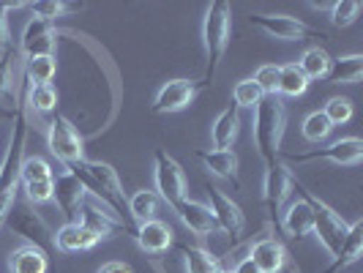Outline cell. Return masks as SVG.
Masks as SVG:
<instances>
[{
	"instance_id": "obj_1",
	"label": "cell",
	"mask_w": 363,
	"mask_h": 273,
	"mask_svg": "<svg viewBox=\"0 0 363 273\" xmlns=\"http://www.w3.org/2000/svg\"><path fill=\"white\" fill-rule=\"evenodd\" d=\"M25 137H28V123H25V109L17 107L14 115V128L9 137V147L6 156L0 162V230L6 224V218L11 213V208L17 205V191H19V167L25 159Z\"/></svg>"
},
{
	"instance_id": "obj_2",
	"label": "cell",
	"mask_w": 363,
	"mask_h": 273,
	"mask_svg": "<svg viewBox=\"0 0 363 273\" xmlns=\"http://www.w3.org/2000/svg\"><path fill=\"white\" fill-rule=\"evenodd\" d=\"M287 128V107L279 96H265L255 107V143L265 164L279 162Z\"/></svg>"
},
{
	"instance_id": "obj_3",
	"label": "cell",
	"mask_w": 363,
	"mask_h": 273,
	"mask_svg": "<svg viewBox=\"0 0 363 273\" xmlns=\"http://www.w3.org/2000/svg\"><path fill=\"white\" fill-rule=\"evenodd\" d=\"M74 175L79 178V183L85 186V191L93 194L96 200H101V205H107L109 211H115V213H121L123 216V211H128L126 205V194H123V183L118 178V169L107 162H79L72 167Z\"/></svg>"
},
{
	"instance_id": "obj_4",
	"label": "cell",
	"mask_w": 363,
	"mask_h": 273,
	"mask_svg": "<svg viewBox=\"0 0 363 273\" xmlns=\"http://www.w3.org/2000/svg\"><path fill=\"white\" fill-rule=\"evenodd\" d=\"M230 33H233V17H230V3L227 0H213L205 11L202 22V41H205V55H208V69H205V85L213 82L221 57L230 47Z\"/></svg>"
},
{
	"instance_id": "obj_5",
	"label": "cell",
	"mask_w": 363,
	"mask_h": 273,
	"mask_svg": "<svg viewBox=\"0 0 363 273\" xmlns=\"http://www.w3.org/2000/svg\"><path fill=\"white\" fill-rule=\"evenodd\" d=\"M292 189H298L301 191V197L309 202L311 208V221H314V227H311V233L317 235V240L323 243V249H325L330 257L339 255V249H342V243H345L347 238V230H350V224H347L345 218L339 216L328 202H323L320 197H314L309 189L303 186V183L295 181Z\"/></svg>"
},
{
	"instance_id": "obj_6",
	"label": "cell",
	"mask_w": 363,
	"mask_h": 273,
	"mask_svg": "<svg viewBox=\"0 0 363 273\" xmlns=\"http://www.w3.org/2000/svg\"><path fill=\"white\" fill-rule=\"evenodd\" d=\"M153 181H156V194H159L167 205L175 208L181 200H186L189 181H186V175H183L181 164L175 162L167 150H162V147L153 150Z\"/></svg>"
},
{
	"instance_id": "obj_7",
	"label": "cell",
	"mask_w": 363,
	"mask_h": 273,
	"mask_svg": "<svg viewBox=\"0 0 363 273\" xmlns=\"http://www.w3.org/2000/svg\"><path fill=\"white\" fill-rule=\"evenodd\" d=\"M47 145L57 162H63L66 167L85 162V143L79 137V131L74 128L72 121H66L63 115H55L47 128Z\"/></svg>"
},
{
	"instance_id": "obj_8",
	"label": "cell",
	"mask_w": 363,
	"mask_h": 273,
	"mask_svg": "<svg viewBox=\"0 0 363 273\" xmlns=\"http://www.w3.org/2000/svg\"><path fill=\"white\" fill-rule=\"evenodd\" d=\"M290 159V162H314V159H325L339 167H355L363 159V143L358 137H345V140H336L328 147H317L309 153H279V159Z\"/></svg>"
},
{
	"instance_id": "obj_9",
	"label": "cell",
	"mask_w": 363,
	"mask_h": 273,
	"mask_svg": "<svg viewBox=\"0 0 363 273\" xmlns=\"http://www.w3.org/2000/svg\"><path fill=\"white\" fill-rule=\"evenodd\" d=\"M292 186H295V175L290 172V167H284L281 162L268 164L265 169V181H262V200L271 218H279L281 205L290 200Z\"/></svg>"
},
{
	"instance_id": "obj_10",
	"label": "cell",
	"mask_w": 363,
	"mask_h": 273,
	"mask_svg": "<svg viewBox=\"0 0 363 273\" xmlns=\"http://www.w3.org/2000/svg\"><path fill=\"white\" fill-rule=\"evenodd\" d=\"M208 197H211V211H213V218H216V227L224 233V235H230L233 240L243 235V230H246V213L240 211V205H238L233 197H227L221 189L216 186H208Z\"/></svg>"
},
{
	"instance_id": "obj_11",
	"label": "cell",
	"mask_w": 363,
	"mask_h": 273,
	"mask_svg": "<svg viewBox=\"0 0 363 273\" xmlns=\"http://www.w3.org/2000/svg\"><path fill=\"white\" fill-rule=\"evenodd\" d=\"M205 88V82H197V79H169L164 82L162 91L156 93V101H153V112L156 115H164V112H181L186 109L197 93Z\"/></svg>"
},
{
	"instance_id": "obj_12",
	"label": "cell",
	"mask_w": 363,
	"mask_h": 273,
	"mask_svg": "<svg viewBox=\"0 0 363 273\" xmlns=\"http://www.w3.org/2000/svg\"><path fill=\"white\" fill-rule=\"evenodd\" d=\"M57 47V30H55L52 22H44V19H30L22 30L19 38V52L25 60L30 57H44V55H55Z\"/></svg>"
},
{
	"instance_id": "obj_13",
	"label": "cell",
	"mask_w": 363,
	"mask_h": 273,
	"mask_svg": "<svg viewBox=\"0 0 363 273\" xmlns=\"http://www.w3.org/2000/svg\"><path fill=\"white\" fill-rule=\"evenodd\" d=\"M252 25L265 30L268 36L281 38V41H306L309 36H317L306 22L290 17V14H252Z\"/></svg>"
},
{
	"instance_id": "obj_14",
	"label": "cell",
	"mask_w": 363,
	"mask_h": 273,
	"mask_svg": "<svg viewBox=\"0 0 363 273\" xmlns=\"http://www.w3.org/2000/svg\"><path fill=\"white\" fill-rule=\"evenodd\" d=\"M55 181V200L57 202V208L63 211V216L69 218V221H77L79 218V208H82V202L88 200V191H85V186L79 183V178L74 175L72 167H63V172L52 178Z\"/></svg>"
},
{
	"instance_id": "obj_15",
	"label": "cell",
	"mask_w": 363,
	"mask_h": 273,
	"mask_svg": "<svg viewBox=\"0 0 363 273\" xmlns=\"http://www.w3.org/2000/svg\"><path fill=\"white\" fill-rule=\"evenodd\" d=\"M82 227H88L93 235H99V240H109L115 238L118 230H128V224L123 218L115 216V211H109L107 205H96L93 200H85L79 208V218H77Z\"/></svg>"
},
{
	"instance_id": "obj_16",
	"label": "cell",
	"mask_w": 363,
	"mask_h": 273,
	"mask_svg": "<svg viewBox=\"0 0 363 273\" xmlns=\"http://www.w3.org/2000/svg\"><path fill=\"white\" fill-rule=\"evenodd\" d=\"M6 221L14 227V233H17V235H22L28 243H33V246H38V249H44V252H47V243H50V227H47V221L38 216V213H33L30 208L14 205Z\"/></svg>"
},
{
	"instance_id": "obj_17",
	"label": "cell",
	"mask_w": 363,
	"mask_h": 273,
	"mask_svg": "<svg viewBox=\"0 0 363 273\" xmlns=\"http://www.w3.org/2000/svg\"><path fill=\"white\" fill-rule=\"evenodd\" d=\"M131 235H134L137 246L145 255H164L172 246V227L167 221H159V218H150V221L137 224L131 230Z\"/></svg>"
},
{
	"instance_id": "obj_18",
	"label": "cell",
	"mask_w": 363,
	"mask_h": 273,
	"mask_svg": "<svg viewBox=\"0 0 363 273\" xmlns=\"http://www.w3.org/2000/svg\"><path fill=\"white\" fill-rule=\"evenodd\" d=\"M178 218L183 221V227L186 230H191L194 235H213L218 227H216V218H213V211L208 208V205H202L197 200H181L175 208H172Z\"/></svg>"
},
{
	"instance_id": "obj_19",
	"label": "cell",
	"mask_w": 363,
	"mask_h": 273,
	"mask_svg": "<svg viewBox=\"0 0 363 273\" xmlns=\"http://www.w3.org/2000/svg\"><path fill=\"white\" fill-rule=\"evenodd\" d=\"M52 243L66 255H77V252H91L101 240H99V235H93L88 227H82L79 221H69L55 233Z\"/></svg>"
},
{
	"instance_id": "obj_20",
	"label": "cell",
	"mask_w": 363,
	"mask_h": 273,
	"mask_svg": "<svg viewBox=\"0 0 363 273\" xmlns=\"http://www.w3.org/2000/svg\"><path fill=\"white\" fill-rule=\"evenodd\" d=\"M252 262H255L259 273H281L287 265V249L279 238H262L252 246Z\"/></svg>"
},
{
	"instance_id": "obj_21",
	"label": "cell",
	"mask_w": 363,
	"mask_h": 273,
	"mask_svg": "<svg viewBox=\"0 0 363 273\" xmlns=\"http://www.w3.org/2000/svg\"><path fill=\"white\" fill-rule=\"evenodd\" d=\"M361 255H363V221L355 218V221L350 224V230H347V238H345V243H342V249H339V255L333 257V262H330L323 273L345 271L352 262H358Z\"/></svg>"
},
{
	"instance_id": "obj_22",
	"label": "cell",
	"mask_w": 363,
	"mask_h": 273,
	"mask_svg": "<svg viewBox=\"0 0 363 273\" xmlns=\"http://www.w3.org/2000/svg\"><path fill=\"white\" fill-rule=\"evenodd\" d=\"M238 131H240V109L235 104L224 107L216 115L213 126H211V140H213V147L218 150H230L235 145L238 140Z\"/></svg>"
},
{
	"instance_id": "obj_23",
	"label": "cell",
	"mask_w": 363,
	"mask_h": 273,
	"mask_svg": "<svg viewBox=\"0 0 363 273\" xmlns=\"http://www.w3.org/2000/svg\"><path fill=\"white\" fill-rule=\"evenodd\" d=\"M197 159H200V162L205 164V169H208V172H213L216 178L233 181L235 186L240 183L235 150H218V147H211V150H197Z\"/></svg>"
},
{
	"instance_id": "obj_24",
	"label": "cell",
	"mask_w": 363,
	"mask_h": 273,
	"mask_svg": "<svg viewBox=\"0 0 363 273\" xmlns=\"http://www.w3.org/2000/svg\"><path fill=\"white\" fill-rule=\"evenodd\" d=\"M311 227H314L311 208L309 202L301 197L298 202H292L290 208H287V213L281 216V233L290 240H303L306 235H311Z\"/></svg>"
},
{
	"instance_id": "obj_25",
	"label": "cell",
	"mask_w": 363,
	"mask_h": 273,
	"mask_svg": "<svg viewBox=\"0 0 363 273\" xmlns=\"http://www.w3.org/2000/svg\"><path fill=\"white\" fill-rule=\"evenodd\" d=\"M9 271L11 273H47L50 271V260L47 252L38 249L33 243H25L9 255Z\"/></svg>"
},
{
	"instance_id": "obj_26",
	"label": "cell",
	"mask_w": 363,
	"mask_h": 273,
	"mask_svg": "<svg viewBox=\"0 0 363 273\" xmlns=\"http://www.w3.org/2000/svg\"><path fill=\"white\" fill-rule=\"evenodd\" d=\"M325 79L330 85H358L363 79V55H345L330 60V72Z\"/></svg>"
},
{
	"instance_id": "obj_27",
	"label": "cell",
	"mask_w": 363,
	"mask_h": 273,
	"mask_svg": "<svg viewBox=\"0 0 363 273\" xmlns=\"http://www.w3.org/2000/svg\"><path fill=\"white\" fill-rule=\"evenodd\" d=\"M178 252L183 255L186 273H218V268H221L218 257H213L208 249H200V246H178Z\"/></svg>"
},
{
	"instance_id": "obj_28",
	"label": "cell",
	"mask_w": 363,
	"mask_h": 273,
	"mask_svg": "<svg viewBox=\"0 0 363 273\" xmlns=\"http://www.w3.org/2000/svg\"><path fill=\"white\" fill-rule=\"evenodd\" d=\"M330 55L323 50V47H309L306 52H303V57L298 60V69L303 72V77L306 79H325L328 72H330Z\"/></svg>"
},
{
	"instance_id": "obj_29",
	"label": "cell",
	"mask_w": 363,
	"mask_h": 273,
	"mask_svg": "<svg viewBox=\"0 0 363 273\" xmlns=\"http://www.w3.org/2000/svg\"><path fill=\"white\" fill-rule=\"evenodd\" d=\"M126 208L131 221H137V224L150 221V218H156V211H159V194L150 189H140V191H134V197L128 200Z\"/></svg>"
},
{
	"instance_id": "obj_30",
	"label": "cell",
	"mask_w": 363,
	"mask_h": 273,
	"mask_svg": "<svg viewBox=\"0 0 363 273\" xmlns=\"http://www.w3.org/2000/svg\"><path fill=\"white\" fill-rule=\"evenodd\" d=\"M306 91H309V79L298 69V63L281 66V72H279V99H281V96L298 99V96H303Z\"/></svg>"
},
{
	"instance_id": "obj_31",
	"label": "cell",
	"mask_w": 363,
	"mask_h": 273,
	"mask_svg": "<svg viewBox=\"0 0 363 273\" xmlns=\"http://www.w3.org/2000/svg\"><path fill=\"white\" fill-rule=\"evenodd\" d=\"M55 74H57V60L55 55H44V57H30L25 60V77L30 85H52Z\"/></svg>"
},
{
	"instance_id": "obj_32",
	"label": "cell",
	"mask_w": 363,
	"mask_h": 273,
	"mask_svg": "<svg viewBox=\"0 0 363 273\" xmlns=\"http://www.w3.org/2000/svg\"><path fill=\"white\" fill-rule=\"evenodd\" d=\"M320 112L328 118V123L336 128V126H347V123L352 121L355 107H352V101H350L347 96H333V99H328L325 107L320 109Z\"/></svg>"
},
{
	"instance_id": "obj_33",
	"label": "cell",
	"mask_w": 363,
	"mask_h": 273,
	"mask_svg": "<svg viewBox=\"0 0 363 273\" xmlns=\"http://www.w3.org/2000/svg\"><path fill=\"white\" fill-rule=\"evenodd\" d=\"M55 178L50 162L38 159V156H25L22 159V167H19V181L22 183H36V181H50Z\"/></svg>"
},
{
	"instance_id": "obj_34",
	"label": "cell",
	"mask_w": 363,
	"mask_h": 273,
	"mask_svg": "<svg viewBox=\"0 0 363 273\" xmlns=\"http://www.w3.org/2000/svg\"><path fill=\"white\" fill-rule=\"evenodd\" d=\"M262 99H265V93L259 91V85H257L252 77H249V79H240L235 88H233V104H235L238 109L257 107Z\"/></svg>"
},
{
	"instance_id": "obj_35",
	"label": "cell",
	"mask_w": 363,
	"mask_h": 273,
	"mask_svg": "<svg viewBox=\"0 0 363 273\" xmlns=\"http://www.w3.org/2000/svg\"><path fill=\"white\" fill-rule=\"evenodd\" d=\"M28 104L36 109V112H52L57 107V91L52 85H30L28 88Z\"/></svg>"
},
{
	"instance_id": "obj_36",
	"label": "cell",
	"mask_w": 363,
	"mask_h": 273,
	"mask_svg": "<svg viewBox=\"0 0 363 273\" xmlns=\"http://www.w3.org/2000/svg\"><path fill=\"white\" fill-rule=\"evenodd\" d=\"M301 131H303V140L306 143H323V140H328V134L333 131V126L328 123V118L323 112H311V115H306Z\"/></svg>"
},
{
	"instance_id": "obj_37",
	"label": "cell",
	"mask_w": 363,
	"mask_h": 273,
	"mask_svg": "<svg viewBox=\"0 0 363 273\" xmlns=\"http://www.w3.org/2000/svg\"><path fill=\"white\" fill-rule=\"evenodd\" d=\"M358 17H361V3L358 0H336L330 6V22L336 28H350Z\"/></svg>"
},
{
	"instance_id": "obj_38",
	"label": "cell",
	"mask_w": 363,
	"mask_h": 273,
	"mask_svg": "<svg viewBox=\"0 0 363 273\" xmlns=\"http://www.w3.org/2000/svg\"><path fill=\"white\" fill-rule=\"evenodd\" d=\"M33 14H36V19H44V22H52L57 17H63L69 9H79V6H72V3H60V0H38V3H25Z\"/></svg>"
},
{
	"instance_id": "obj_39",
	"label": "cell",
	"mask_w": 363,
	"mask_h": 273,
	"mask_svg": "<svg viewBox=\"0 0 363 273\" xmlns=\"http://www.w3.org/2000/svg\"><path fill=\"white\" fill-rule=\"evenodd\" d=\"M279 72H281V66H276V63H262L252 79L259 85V91L265 93V96H279Z\"/></svg>"
},
{
	"instance_id": "obj_40",
	"label": "cell",
	"mask_w": 363,
	"mask_h": 273,
	"mask_svg": "<svg viewBox=\"0 0 363 273\" xmlns=\"http://www.w3.org/2000/svg\"><path fill=\"white\" fill-rule=\"evenodd\" d=\"M14 57H17V50L9 47L0 55V101L11 93V82H14Z\"/></svg>"
},
{
	"instance_id": "obj_41",
	"label": "cell",
	"mask_w": 363,
	"mask_h": 273,
	"mask_svg": "<svg viewBox=\"0 0 363 273\" xmlns=\"http://www.w3.org/2000/svg\"><path fill=\"white\" fill-rule=\"evenodd\" d=\"M25 189V197L30 205H44V202L55 200V181H36V183H22Z\"/></svg>"
},
{
	"instance_id": "obj_42",
	"label": "cell",
	"mask_w": 363,
	"mask_h": 273,
	"mask_svg": "<svg viewBox=\"0 0 363 273\" xmlns=\"http://www.w3.org/2000/svg\"><path fill=\"white\" fill-rule=\"evenodd\" d=\"M9 3H0V50H9L11 47V38H9Z\"/></svg>"
},
{
	"instance_id": "obj_43",
	"label": "cell",
	"mask_w": 363,
	"mask_h": 273,
	"mask_svg": "<svg viewBox=\"0 0 363 273\" xmlns=\"http://www.w3.org/2000/svg\"><path fill=\"white\" fill-rule=\"evenodd\" d=\"M99 273H134V268L128 262H121V260H112V262H104Z\"/></svg>"
},
{
	"instance_id": "obj_44",
	"label": "cell",
	"mask_w": 363,
	"mask_h": 273,
	"mask_svg": "<svg viewBox=\"0 0 363 273\" xmlns=\"http://www.w3.org/2000/svg\"><path fill=\"white\" fill-rule=\"evenodd\" d=\"M233 273H259V268L252 262V257H243V260L235 265V271H233Z\"/></svg>"
},
{
	"instance_id": "obj_45",
	"label": "cell",
	"mask_w": 363,
	"mask_h": 273,
	"mask_svg": "<svg viewBox=\"0 0 363 273\" xmlns=\"http://www.w3.org/2000/svg\"><path fill=\"white\" fill-rule=\"evenodd\" d=\"M218 273H233V271H224V268H218Z\"/></svg>"
}]
</instances>
